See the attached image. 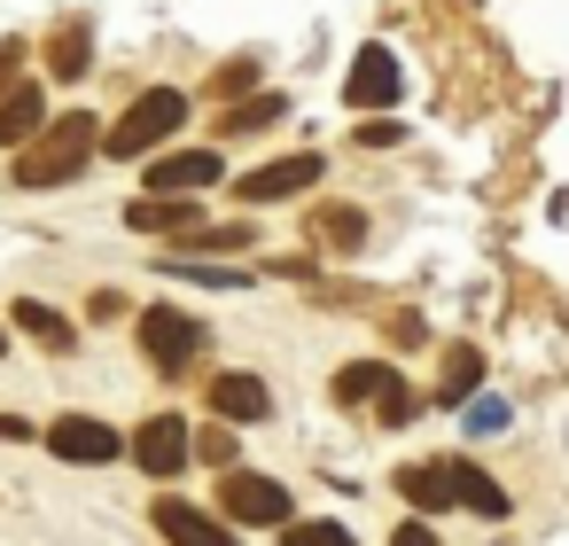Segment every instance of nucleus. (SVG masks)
I'll return each instance as SVG.
<instances>
[{"label":"nucleus","instance_id":"obj_1","mask_svg":"<svg viewBox=\"0 0 569 546\" xmlns=\"http://www.w3.org/2000/svg\"><path fill=\"white\" fill-rule=\"evenodd\" d=\"M94 149H102V126H94L87 110H71V118H56V126L17 157V188H63V180L87 172Z\"/></svg>","mask_w":569,"mask_h":546},{"label":"nucleus","instance_id":"obj_2","mask_svg":"<svg viewBox=\"0 0 569 546\" xmlns=\"http://www.w3.org/2000/svg\"><path fill=\"white\" fill-rule=\"evenodd\" d=\"M180 118H188V95H180V87H149V95H133L126 118L110 126V157H118V165L157 157V149L180 133Z\"/></svg>","mask_w":569,"mask_h":546},{"label":"nucleus","instance_id":"obj_3","mask_svg":"<svg viewBox=\"0 0 569 546\" xmlns=\"http://www.w3.org/2000/svg\"><path fill=\"white\" fill-rule=\"evenodd\" d=\"M141 351H149L164 375H180V367L203 351V320L180 312V305H149V312H141Z\"/></svg>","mask_w":569,"mask_h":546},{"label":"nucleus","instance_id":"obj_4","mask_svg":"<svg viewBox=\"0 0 569 546\" xmlns=\"http://www.w3.org/2000/svg\"><path fill=\"white\" fill-rule=\"evenodd\" d=\"M126 453L141 460V476H157V484H164V476H180V468L196 460V429H188L180 414H149V421L133 429V445H126Z\"/></svg>","mask_w":569,"mask_h":546},{"label":"nucleus","instance_id":"obj_5","mask_svg":"<svg viewBox=\"0 0 569 546\" xmlns=\"http://www.w3.org/2000/svg\"><path fill=\"white\" fill-rule=\"evenodd\" d=\"M133 437H118L110 421H94V414H63V421H48V453L56 460H71V468H102V460H118Z\"/></svg>","mask_w":569,"mask_h":546},{"label":"nucleus","instance_id":"obj_6","mask_svg":"<svg viewBox=\"0 0 569 546\" xmlns=\"http://www.w3.org/2000/svg\"><path fill=\"white\" fill-rule=\"evenodd\" d=\"M219 507H227L234 523H273V530H289V492H281L273 476L227 468V476H219Z\"/></svg>","mask_w":569,"mask_h":546},{"label":"nucleus","instance_id":"obj_7","mask_svg":"<svg viewBox=\"0 0 569 546\" xmlns=\"http://www.w3.org/2000/svg\"><path fill=\"white\" fill-rule=\"evenodd\" d=\"M305 188H320V157H312V149L273 157V165H258V172H242V180H234V196H242V203H289V196H305Z\"/></svg>","mask_w":569,"mask_h":546},{"label":"nucleus","instance_id":"obj_8","mask_svg":"<svg viewBox=\"0 0 569 546\" xmlns=\"http://www.w3.org/2000/svg\"><path fill=\"white\" fill-rule=\"evenodd\" d=\"M398 56L390 48H359V63H351V79H343V102L351 110H390L398 102Z\"/></svg>","mask_w":569,"mask_h":546},{"label":"nucleus","instance_id":"obj_9","mask_svg":"<svg viewBox=\"0 0 569 546\" xmlns=\"http://www.w3.org/2000/svg\"><path fill=\"white\" fill-rule=\"evenodd\" d=\"M219 149H172L149 165V196H196V188H219Z\"/></svg>","mask_w":569,"mask_h":546},{"label":"nucleus","instance_id":"obj_10","mask_svg":"<svg viewBox=\"0 0 569 546\" xmlns=\"http://www.w3.org/2000/svg\"><path fill=\"white\" fill-rule=\"evenodd\" d=\"M149 523H157L172 546H242V538H234L219 515H203V507H188V499H172V492L149 507Z\"/></svg>","mask_w":569,"mask_h":546},{"label":"nucleus","instance_id":"obj_11","mask_svg":"<svg viewBox=\"0 0 569 546\" xmlns=\"http://www.w3.org/2000/svg\"><path fill=\"white\" fill-rule=\"evenodd\" d=\"M48 133V95L40 87H9V95H0V149H32Z\"/></svg>","mask_w":569,"mask_h":546},{"label":"nucleus","instance_id":"obj_12","mask_svg":"<svg viewBox=\"0 0 569 546\" xmlns=\"http://www.w3.org/2000/svg\"><path fill=\"white\" fill-rule=\"evenodd\" d=\"M94 71V17H63L48 32V79H87Z\"/></svg>","mask_w":569,"mask_h":546},{"label":"nucleus","instance_id":"obj_13","mask_svg":"<svg viewBox=\"0 0 569 546\" xmlns=\"http://www.w3.org/2000/svg\"><path fill=\"white\" fill-rule=\"evenodd\" d=\"M211 414L234 429V421H266L273 414V398H266V383L258 375H242V367H227L219 383H211Z\"/></svg>","mask_w":569,"mask_h":546},{"label":"nucleus","instance_id":"obj_14","mask_svg":"<svg viewBox=\"0 0 569 546\" xmlns=\"http://www.w3.org/2000/svg\"><path fill=\"white\" fill-rule=\"evenodd\" d=\"M445 484H452V507H468V515H483V523H499V515H507L499 476H483L476 460H445Z\"/></svg>","mask_w":569,"mask_h":546},{"label":"nucleus","instance_id":"obj_15","mask_svg":"<svg viewBox=\"0 0 569 546\" xmlns=\"http://www.w3.org/2000/svg\"><path fill=\"white\" fill-rule=\"evenodd\" d=\"M126 227H141V235H196L203 219H196V196H141L126 211Z\"/></svg>","mask_w":569,"mask_h":546},{"label":"nucleus","instance_id":"obj_16","mask_svg":"<svg viewBox=\"0 0 569 546\" xmlns=\"http://www.w3.org/2000/svg\"><path fill=\"white\" fill-rule=\"evenodd\" d=\"M476 383H483V351H476V344H445V383H437V406H476Z\"/></svg>","mask_w":569,"mask_h":546},{"label":"nucleus","instance_id":"obj_17","mask_svg":"<svg viewBox=\"0 0 569 546\" xmlns=\"http://www.w3.org/2000/svg\"><path fill=\"white\" fill-rule=\"evenodd\" d=\"M390 383H398V367H382V359H351V367L336 375V406H382Z\"/></svg>","mask_w":569,"mask_h":546},{"label":"nucleus","instance_id":"obj_18","mask_svg":"<svg viewBox=\"0 0 569 546\" xmlns=\"http://www.w3.org/2000/svg\"><path fill=\"white\" fill-rule=\"evenodd\" d=\"M17 328H24L32 344H48V351H71V344H79V328H71L56 305H40V297H17Z\"/></svg>","mask_w":569,"mask_h":546},{"label":"nucleus","instance_id":"obj_19","mask_svg":"<svg viewBox=\"0 0 569 546\" xmlns=\"http://www.w3.org/2000/svg\"><path fill=\"white\" fill-rule=\"evenodd\" d=\"M312 235H320L328 250H359V242H367V219H359L351 203H320V211H312Z\"/></svg>","mask_w":569,"mask_h":546},{"label":"nucleus","instance_id":"obj_20","mask_svg":"<svg viewBox=\"0 0 569 546\" xmlns=\"http://www.w3.org/2000/svg\"><path fill=\"white\" fill-rule=\"evenodd\" d=\"M398 492L421 507V515H437V507H452V484H445V460L437 468H398Z\"/></svg>","mask_w":569,"mask_h":546},{"label":"nucleus","instance_id":"obj_21","mask_svg":"<svg viewBox=\"0 0 569 546\" xmlns=\"http://www.w3.org/2000/svg\"><path fill=\"white\" fill-rule=\"evenodd\" d=\"M281 118H289V102H281V95H258V102L227 110V118H219V133H234V141H242V133H266V126H281Z\"/></svg>","mask_w":569,"mask_h":546},{"label":"nucleus","instance_id":"obj_22","mask_svg":"<svg viewBox=\"0 0 569 546\" xmlns=\"http://www.w3.org/2000/svg\"><path fill=\"white\" fill-rule=\"evenodd\" d=\"M172 281H196V289H242V274L234 266H203V258H157Z\"/></svg>","mask_w":569,"mask_h":546},{"label":"nucleus","instance_id":"obj_23","mask_svg":"<svg viewBox=\"0 0 569 546\" xmlns=\"http://www.w3.org/2000/svg\"><path fill=\"white\" fill-rule=\"evenodd\" d=\"M196 460H211V468L227 476V468H234V429H227V421H211V429H196Z\"/></svg>","mask_w":569,"mask_h":546},{"label":"nucleus","instance_id":"obj_24","mask_svg":"<svg viewBox=\"0 0 569 546\" xmlns=\"http://www.w3.org/2000/svg\"><path fill=\"white\" fill-rule=\"evenodd\" d=\"M281 546H359V538H351L343 523H289Z\"/></svg>","mask_w":569,"mask_h":546},{"label":"nucleus","instance_id":"obj_25","mask_svg":"<svg viewBox=\"0 0 569 546\" xmlns=\"http://www.w3.org/2000/svg\"><path fill=\"white\" fill-rule=\"evenodd\" d=\"M250 87H258V63H250V56H242V63H227V71H211V95H227V102H234V95H250Z\"/></svg>","mask_w":569,"mask_h":546},{"label":"nucleus","instance_id":"obj_26","mask_svg":"<svg viewBox=\"0 0 569 546\" xmlns=\"http://www.w3.org/2000/svg\"><path fill=\"white\" fill-rule=\"evenodd\" d=\"M188 242H196V250H242V242H250V227H242V219H227V227H196Z\"/></svg>","mask_w":569,"mask_h":546},{"label":"nucleus","instance_id":"obj_27","mask_svg":"<svg viewBox=\"0 0 569 546\" xmlns=\"http://www.w3.org/2000/svg\"><path fill=\"white\" fill-rule=\"evenodd\" d=\"M468 429H476V437L507 429V398H476V406H468Z\"/></svg>","mask_w":569,"mask_h":546},{"label":"nucleus","instance_id":"obj_28","mask_svg":"<svg viewBox=\"0 0 569 546\" xmlns=\"http://www.w3.org/2000/svg\"><path fill=\"white\" fill-rule=\"evenodd\" d=\"M398 133H406V126H398V118H367V126H359V141H367V149H390V141H398Z\"/></svg>","mask_w":569,"mask_h":546},{"label":"nucleus","instance_id":"obj_29","mask_svg":"<svg viewBox=\"0 0 569 546\" xmlns=\"http://www.w3.org/2000/svg\"><path fill=\"white\" fill-rule=\"evenodd\" d=\"M375 414H382V421H406V414H413V390H406V383H390V390H382V406H375Z\"/></svg>","mask_w":569,"mask_h":546},{"label":"nucleus","instance_id":"obj_30","mask_svg":"<svg viewBox=\"0 0 569 546\" xmlns=\"http://www.w3.org/2000/svg\"><path fill=\"white\" fill-rule=\"evenodd\" d=\"M382 328H390V344H421V320H413V312H390Z\"/></svg>","mask_w":569,"mask_h":546},{"label":"nucleus","instance_id":"obj_31","mask_svg":"<svg viewBox=\"0 0 569 546\" xmlns=\"http://www.w3.org/2000/svg\"><path fill=\"white\" fill-rule=\"evenodd\" d=\"M390 546H437V530H429V523H398Z\"/></svg>","mask_w":569,"mask_h":546},{"label":"nucleus","instance_id":"obj_32","mask_svg":"<svg viewBox=\"0 0 569 546\" xmlns=\"http://www.w3.org/2000/svg\"><path fill=\"white\" fill-rule=\"evenodd\" d=\"M87 312H94V320H118V312H126V297H118V289H94V305H87Z\"/></svg>","mask_w":569,"mask_h":546}]
</instances>
